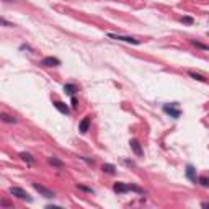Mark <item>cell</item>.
Segmentation results:
<instances>
[{
    "label": "cell",
    "instance_id": "44dd1931",
    "mask_svg": "<svg viewBox=\"0 0 209 209\" xmlns=\"http://www.w3.org/2000/svg\"><path fill=\"white\" fill-rule=\"evenodd\" d=\"M129 191H136V193H144V191L139 188V186H134V185H129Z\"/></svg>",
    "mask_w": 209,
    "mask_h": 209
},
{
    "label": "cell",
    "instance_id": "4fadbf2b",
    "mask_svg": "<svg viewBox=\"0 0 209 209\" xmlns=\"http://www.w3.org/2000/svg\"><path fill=\"white\" fill-rule=\"evenodd\" d=\"M20 157H21V159H23V160H25V162H26V164H28V165H31V164H34V159H33V157H31V154H28V152H21V154H20Z\"/></svg>",
    "mask_w": 209,
    "mask_h": 209
},
{
    "label": "cell",
    "instance_id": "52a82bcc",
    "mask_svg": "<svg viewBox=\"0 0 209 209\" xmlns=\"http://www.w3.org/2000/svg\"><path fill=\"white\" fill-rule=\"evenodd\" d=\"M113 190H114V193H118V194H124V193H127V191H129V185L118 181V183H114Z\"/></svg>",
    "mask_w": 209,
    "mask_h": 209
},
{
    "label": "cell",
    "instance_id": "6da1fadb",
    "mask_svg": "<svg viewBox=\"0 0 209 209\" xmlns=\"http://www.w3.org/2000/svg\"><path fill=\"white\" fill-rule=\"evenodd\" d=\"M8 191H10V194H11V196H15V198H18V199H21V201H26V203H31V201H33V198H31V196L28 194L23 188L11 186Z\"/></svg>",
    "mask_w": 209,
    "mask_h": 209
},
{
    "label": "cell",
    "instance_id": "277c9868",
    "mask_svg": "<svg viewBox=\"0 0 209 209\" xmlns=\"http://www.w3.org/2000/svg\"><path fill=\"white\" fill-rule=\"evenodd\" d=\"M108 38L116 39V41L131 43V44H141V41H139V39H136V38H131V36H121V34H113V33H109V34H108Z\"/></svg>",
    "mask_w": 209,
    "mask_h": 209
},
{
    "label": "cell",
    "instance_id": "9c48e42d",
    "mask_svg": "<svg viewBox=\"0 0 209 209\" xmlns=\"http://www.w3.org/2000/svg\"><path fill=\"white\" fill-rule=\"evenodd\" d=\"M186 177L193 183H198V177H196V168L193 165H186Z\"/></svg>",
    "mask_w": 209,
    "mask_h": 209
},
{
    "label": "cell",
    "instance_id": "ba28073f",
    "mask_svg": "<svg viewBox=\"0 0 209 209\" xmlns=\"http://www.w3.org/2000/svg\"><path fill=\"white\" fill-rule=\"evenodd\" d=\"M90 123H92L90 116H85V118L80 121V124H79V131L82 132V134H85V132L88 131V127H90Z\"/></svg>",
    "mask_w": 209,
    "mask_h": 209
},
{
    "label": "cell",
    "instance_id": "7402d4cb",
    "mask_svg": "<svg viewBox=\"0 0 209 209\" xmlns=\"http://www.w3.org/2000/svg\"><path fill=\"white\" fill-rule=\"evenodd\" d=\"M70 98H72V100H70V105H72V108L75 109V108L79 106V101H77V98H75V95H74V96H70Z\"/></svg>",
    "mask_w": 209,
    "mask_h": 209
},
{
    "label": "cell",
    "instance_id": "5bb4252c",
    "mask_svg": "<svg viewBox=\"0 0 209 209\" xmlns=\"http://www.w3.org/2000/svg\"><path fill=\"white\" fill-rule=\"evenodd\" d=\"M49 164H51V165H54V167H59V168H62V167H64V162H62V160H59L57 157H49Z\"/></svg>",
    "mask_w": 209,
    "mask_h": 209
},
{
    "label": "cell",
    "instance_id": "2e32d148",
    "mask_svg": "<svg viewBox=\"0 0 209 209\" xmlns=\"http://www.w3.org/2000/svg\"><path fill=\"white\" fill-rule=\"evenodd\" d=\"M191 44L196 46V48H199V49H203V51H209V46L207 44H203L199 41H194V39H191Z\"/></svg>",
    "mask_w": 209,
    "mask_h": 209
},
{
    "label": "cell",
    "instance_id": "603a6c76",
    "mask_svg": "<svg viewBox=\"0 0 209 209\" xmlns=\"http://www.w3.org/2000/svg\"><path fill=\"white\" fill-rule=\"evenodd\" d=\"M201 206L203 207H209V203H201Z\"/></svg>",
    "mask_w": 209,
    "mask_h": 209
},
{
    "label": "cell",
    "instance_id": "30bf717a",
    "mask_svg": "<svg viewBox=\"0 0 209 209\" xmlns=\"http://www.w3.org/2000/svg\"><path fill=\"white\" fill-rule=\"evenodd\" d=\"M54 106H56V109L57 111H61L62 114H69L70 113V109H69V106L66 103H62V101H54Z\"/></svg>",
    "mask_w": 209,
    "mask_h": 209
},
{
    "label": "cell",
    "instance_id": "7c38bea8",
    "mask_svg": "<svg viewBox=\"0 0 209 209\" xmlns=\"http://www.w3.org/2000/svg\"><path fill=\"white\" fill-rule=\"evenodd\" d=\"M101 170H103L105 173H108V175H114V172H116V167H114V165H111V164H103Z\"/></svg>",
    "mask_w": 209,
    "mask_h": 209
},
{
    "label": "cell",
    "instance_id": "d6986e66",
    "mask_svg": "<svg viewBox=\"0 0 209 209\" xmlns=\"http://www.w3.org/2000/svg\"><path fill=\"white\" fill-rule=\"evenodd\" d=\"M77 188H79L80 191H85V193H93V190L88 188V186H85V185H77Z\"/></svg>",
    "mask_w": 209,
    "mask_h": 209
},
{
    "label": "cell",
    "instance_id": "e0dca14e",
    "mask_svg": "<svg viewBox=\"0 0 209 209\" xmlns=\"http://www.w3.org/2000/svg\"><path fill=\"white\" fill-rule=\"evenodd\" d=\"M198 183L201 185V186H204V188H209V178L207 177H199Z\"/></svg>",
    "mask_w": 209,
    "mask_h": 209
},
{
    "label": "cell",
    "instance_id": "cb8c5ba5",
    "mask_svg": "<svg viewBox=\"0 0 209 209\" xmlns=\"http://www.w3.org/2000/svg\"><path fill=\"white\" fill-rule=\"evenodd\" d=\"M207 34H209V33H207Z\"/></svg>",
    "mask_w": 209,
    "mask_h": 209
},
{
    "label": "cell",
    "instance_id": "ffe728a7",
    "mask_svg": "<svg viewBox=\"0 0 209 209\" xmlns=\"http://www.w3.org/2000/svg\"><path fill=\"white\" fill-rule=\"evenodd\" d=\"M181 23H185V25H193L194 20L191 18V16H183V18H181Z\"/></svg>",
    "mask_w": 209,
    "mask_h": 209
},
{
    "label": "cell",
    "instance_id": "7a4b0ae2",
    "mask_svg": "<svg viewBox=\"0 0 209 209\" xmlns=\"http://www.w3.org/2000/svg\"><path fill=\"white\" fill-rule=\"evenodd\" d=\"M164 113H167L170 118L178 119L180 116H181V109L178 108L177 103H168V105H164Z\"/></svg>",
    "mask_w": 209,
    "mask_h": 209
},
{
    "label": "cell",
    "instance_id": "3957f363",
    "mask_svg": "<svg viewBox=\"0 0 209 209\" xmlns=\"http://www.w3.org/2000/svg\"><path fill=\"white\" fill-rule=\"evenodd\" d=\"M33 188L38 191L41 196H44V198H48V199H52L56 196V193L54 191H51V190H48L46 186H43V185H39V183H33Z\"/></svg>",
    "mask_w": 209,
    "mask_h": 209
},
{
    "label": "cell",
    "instance_id": "8fae6325",
    "mask_svg": "<svg viewBox=\"0 0 209 209\" xmlns=\"http://www.w3.org/2000/svg\"><path fill=\"white\" fill-rule=\"evenodd\" d=\"M64 92H66L67 95L74 96V95H75V92H77V87H75L74 83H66V85H64Z\"/></svg>",
    "mask_w": 209,
    "mask_h": 209
},
{
    "label": "cell",
    "instance_id": "ac0fdd59",
    "mask_svg": "<svg viewBox=\"0 0 209 209\" xmlns=\"http://www.w3.org/2000/svg\"><path fill=\"white\" fill-rule=\"evenodd\" d=\"M190 77H191V79H194V80H199V82H206V79L203 77V75L196 74V72H190Z\"/></svg>",
    "mask_w": 209,
    "mask_h": 209
},
{
    "label": "cell",
    "instance_id": "9a60e30c",
    "mask_svg": "<svg viewBox=\"0 0 209 209\" xmlns=\"http://www.w3.org/2000/svg\"><path fill=\"white\" fill-rule=\"evenodd\" d=\"M2 121H3V123L15 124V123H16V118H13V116H10V114H5V113H2Z\"/></svg>",
    "mask_w": 209,
    "mask_h": 209
},
{
    "label": "cell",
    "instance_id": "8992f818",
    "mask_svg": "<svg viewBox=\"0 0 209 209\" xmlns=\"http://www.w3.org/2000/svg\"><path fill=\"white\" fill-rule=\"evenodd\" d=\"M129 146L132 149V152H134L137 157H142L144 155V149L141 147V144H139V141H136V139H132V141L129 142Z\"/></svg>",
    "mask_w": 209,
    "mask_h": 209
},
{
    "label": "cell",
    "instance_id": "5b68a950",
    "mask_svg": "<svg viewBox=\"0 0 209 209\" xmlns=\"http://www.w3.org/2000/svg\"><path fill=\"white\" fill-rule=\"evenodd\" d=\"M41 66H44V67H57V66H61V61L57 59V57L49 56V57H44V59L41 61Z\"/></svg>",
    "mask_w": 209,
    "mask_h": 209
}]
</instances>
